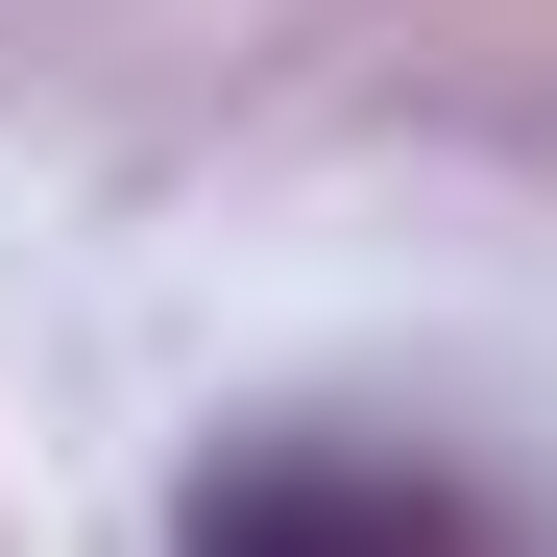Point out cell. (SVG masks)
Here are the masks:
<instances>
[{"mask_svg":"<svg viewBox=\"0 0 557 557\" xmlns=\"http://www.w3.org/2000/svg\"><path fill=\"white\" fill-rule=\"evenodd\" d=\"M195 557H485L460 533V485H412V460H339V436H267L195 485Z\"/></svg>","mask_w":557,"mask_h":557,"instance_id":"1","label":"cell"}]
</instances>
